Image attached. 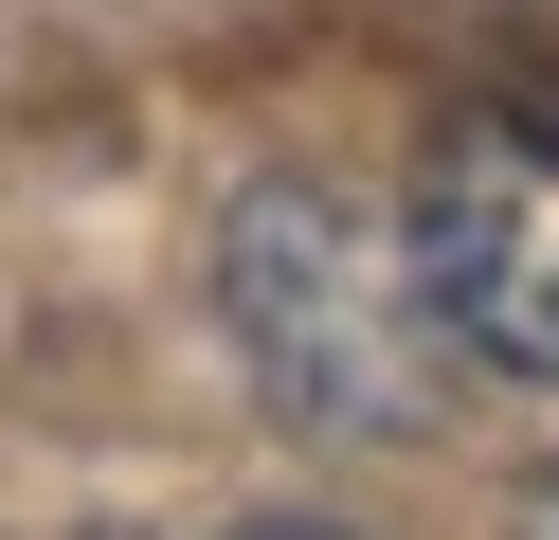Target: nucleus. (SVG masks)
Masks as SVG:
<instances>
[{"label":"nucleus","mask_w":559,"mask_h":540,"mask_svg":"<svg viewBox=\"0 0 559 540\" xmlns=\"http://www.w3.org/2000/svg\"><path fill=\"white\" fill-rule=\"evenodd\" d=\"M217 324H235L271 415L361 432V451H415L469 379L433 288H415V216L361 199V180H253L217 235Z\"/></svg>","instance_id":"f257e3e1"},{"label":"nucleus","mask_w":559,"mask_h":540,"mask_svg":"<svg viewBox=\"0 0 559 540\" xmlns=\"http://www.w3.org/2000/svg\"><path fill=\"white\" fill-rule=\"evenodd\" d=\"M397 216H415V288H433L451 360H469V379L559 396V127L469 108Z\"/></svg>","instance_id":"f03ea898"},{"label":"nucleus","mask_w":559,"mask_h":540,"mask_svg":"<svg viewBox=\"0 0 559 540\" xmlns=\"http://www.w3.org/2000/svg\"><path fill=\"white\" fill-rule=\"evenodd\" d=\"M506 540H559V468H542V487H523V504H506Z\"/></svg>","instance_id":"7ed1b4c3"},{"label":"nucleus","mask_w":559,"mask_h":540,"mask_svg":"<svg viewBox=\"0 0 559 540\" xmlns=\"http://www.w3.org/2000/svg\"><path fill=\"white\" fill-rule=\"evenodd\" d=\"M235 540H361V523H307V504H289V523H235Z\"/></svg>","instance_id":"20e7f679"}]
</instances>
